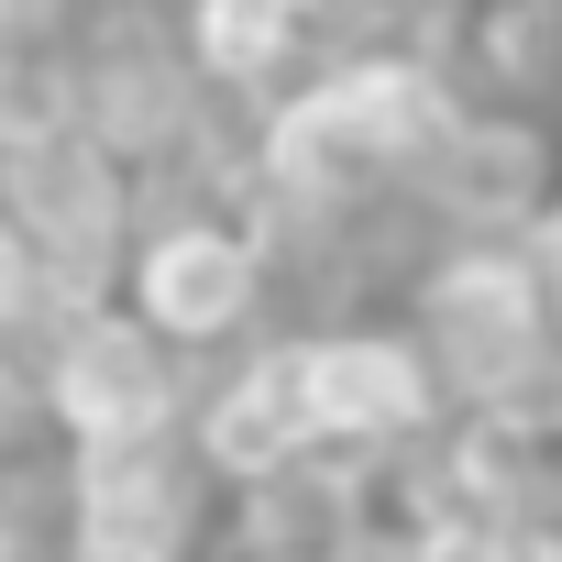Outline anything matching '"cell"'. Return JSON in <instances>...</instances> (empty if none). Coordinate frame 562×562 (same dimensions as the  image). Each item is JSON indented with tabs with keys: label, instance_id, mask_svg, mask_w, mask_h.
I'll return each mask as SVG.
<instances>
[{
	"label": "cell",
	"instance_id": "obj_7",
	"mask_svg": "<svg viewBox=\"0 0 562 562\" xmlns=\"http://www.w3.org/2000/svg\"><path fill=\"white\" fill-rule=\"evenodd\" d=\"M78 133L122 166H166L199 144V67L188 45H166L144 12H111L78 45Z\"/></svg>",
	"mask_w": 562,
	"mask_h": 562
},
{
	"label": "cell",
	"instance_id": "obj_17",
	"mask_svg": "<svg viewBox=\"0 0 562 562\" xmlns=\"http://www.w3.org/2000/svg\"><path fill=\"white\" fill-rule=\"evenodd\" d=\"M265 562H353V551H265Z\"/></svg>",
	"mask_w": 562,
	"mask_h": 562
},
{
	"label": "cell",
	"instance_id": "obj_6",
	"mask_svg": "<svg viewBox=\"0 0 562 562\" xmlns=\"http://www.w3.org/2000/svg\"><path fill=\"white\" fill-rule=\"evenodd\" d=\"M56 496H67V540L199 562V529H210V496L221 485L188 452V430H166V441H122V452H67L56 463Z\"/></svg>",
	"mask_w": 562,
	"mask_h": 562
},
{
	"label": "cell",
	"instance_id": "obj_9",
	"mask_svg": "<svg viewBox=\"0 0 562 562\" xmlns=\"http://www.w3.org/2000/svg\"><path fill=\"white\" fill-rule=\"evenodd\" d=\"M419 199L463 232V243H529V221L551 210V144L529 122H474L419 166Z\"/></svg>",
	"mask_w": 562,
	"mask_h": 562
},
{
	"label": "cell",
	"instance_id": "obj_4",
	"mask_svg": "<svg viewBox=\"0 0 562 562\" xmlns=\"http://www.w3.org/2000/svg\"><path fill=\"white\" fill-rule=\"evenodd\" d=\"M122 310L177 342V353H232L265 310V243L254 221H221V210H166L133 232V265H122Z\"/></svg>",
	"mask_w": 562,
	"mask_h": 562
},
{
	"label": "cell",
	"instance_id": "obj_5",
	"mask_svg": "<svg viewBox=\"0 0 562 562\" xmlns=\"http://www.w3.org/2000/svg\"><path fill=\"white\" fill-rule=\"evenodd\" d=\"M299 397H310L321 452L375 463V452H408V441L441 419V364H430L419 331L331 321V331H299Z\"/></svg>",
	"mask_w": 562,
	"mask_h": 562
},
{
	"label": "cell",
	"instance_id": "obj_11",
	"mask_svg": "<svg viewBox=\"0 0 562 562\" xmlns=\"http://www.w3.org/2000/svg\"><path fill=\"white\" fill-rule=\"evenodd\" d=\"M177 45H188V67H199V89H276L299 67V45H310V12H288V0H188V23H177Z\"/></svg>",
	"mask_w": 562,
	"mask_h": 562
},
{
	"label": "cell",
	"instance_id": "obj_8",
	"mask_svg": "<svg viewBox=\"0 0 562 562\" xmlns=\"http://www.w3.org/2000/svg\"><path fill=\"white\" fill-rule=\"evenodd\" d=\"M188 452H199L210 485H232V496L299 474V463L321 452L310 397H299V342H254V353H232V364L199 386V408H188Z\"/></svg>",
	"mask_w": 562,
	"mask_h": 562
},
{
	"label": "cell",
	"instance_id": "obj_18",
	"mask_svg": "<svg viewBox=\"0 0 562 562\" xmlns=\"http://www.w3.org/2000/svg\"><path fill=\"white\" fill-rule=\"evenodd\" d=\"M288 12H310V23H321V12H331V0H288Z\"/></svg>",
	"mask_w": 562,
	"mask_h": 562
},
{
	"label": "cell",
	"instance_id": "obj_13",
	"mask_svg": "<svg viewBox=\"0 0 562 562\" xmlns=\"http://www.w3.org/2000/svg\"><path fill=\"white\" fill-rule=\"evenodd\" d=\"M529 265H540V288H551V331H562V199L529 221Z\"/></svg>",
	"mask_w": 562,
	"mask_h": 562
},
{
	"label": "cell",
	"instance_id": "obj_16",
	"mask_svg": "<svg viewBox=\"0 0 562 562\" xmlns=\"http://www.w3.org/2000/svg\"><path fill=\"white\" fill-rule=\"evenodd\" d=\"M540 518H551V540H562V452H551V485H540Z\"/></svg>",
	"mask_w": 562,
	"mask_h": 562
},
{
	"label": "cell",
	"instance_id": "obj_2",
	"mask_svg": "<svg viewBox=\"0 0 562 562\" xmlns=\"http://www.w3.org/2000/svg\"><path fill=\"white\" fill-rule=\"evenodd\" d=\"M0 210H12V232H23V254L45 276L56 321L122 299V265H133V232H144L122 155H100L89 133H45L23 155H0Z\"/></svg>",
	"mask_w": 562,
	"mask_h": 562
},
{
	"label": "cell",
	"instance_id": "obj_19",
	"mask_svg": "<svg viewBox=\"0 0 562 562\" xmlns=\"http://www.w3.org/2000/svg\"><path fill=\"white\" fill-rule=\"evenodd\" d=\"M540 562H562V540H551V529H540Z\"/></svg>",
	"mask_w": 562,
	"mask_h": 562
},
{
	"label": "cell",
	"instance_id": "obj_3",
	"mask_svg": "<svg viewBox=\"0 0 562 562\" xmlns=\"http://www.w3.org/2000/svg\"><path fill=\"white\" fill-rule=\"evenodd\" d=\"M419 342H430V364H441V397L496 408V397L562 342L529 243H452V254L419 276Z\"/></svg>",
	"mask_w": 562,
	"mask_h": 562
},
{
	"label": "cell",
	"instance_id": "obj_20",
	"mask_svg": "<svg viewBox=\"0 0 562 562\" xmlns=\"http://www.w3.org/2000/svg\"><path fill=\"white\" fill-rule=\"evenodd\" d=\"M199 562H210V551H199Z\"/></svg>",
	"mask_w": 562,
	"mask_h": 562
},
{
	"label": "cell",
	"instance_id": "obj_10",
	"mask_svg": "<svg viewBox=\"0 0 562 562\" xmlns=\"http://www.w3.org/2000/svg\"><path fill=\"white\" fill-rule=\"evenodd\" d=\"M321 89H331V111H342V133H353V155H364L375 188L386 177H419L463 133V100H452V78L430 56H342Z\"/></svg>",
	"mask_w": 562,
	"mask_h": 562
},
{
	"label": "cell",
	"instance_id": "obj_14",
	"mask_svg": "<svg viewBox=\"0 0 562 562\" xmlns=\"http://www.w3.org/2000/svg\"><path fill=\"white\" fill-rule=\"evenodd\" d=\"M0 562H34V496H23V474H0Z\"/></svg>",
	"mask_w": 562,
	"mask_h": 562
},
{
	"label": "cell",
	"instance_id": "obj_1",
	"mask_svg": "<svg viewBox=\"0 0 562 562\" xmlns=\"http://www.w3.org/2000/svg\"><path fill=\"white\" fill-rule=\"evenodd\" d=\"M23 397L34 419L56 430V452H122V441H166L188 430V353L155 342L122 299L111 310H78L45 331V353L23 364Z\"/></svg>",
	"mask_w": 562,
	"mask_h": 562
},
{
	"label": "cell",
	"instance_id": "obj_15",
	"mask_svg": "<svg viewBox=\"0 0 562 562\" xmlns=\"http://www.w3.org/2000/svg\"><path fill=\"white\" fill-rule=\"evenodd\" d=\"M0 34H45L56 45L67 34V0H0Z\"/></svg>",
	"mask_w": 562,
	"mask_h": 562
},
{
	"label": "cell",
	"instance_id": "obj_12",
	"mask_svg": "<svg viewBox=\"0 0 562 562\" xmlns=\"http://www.w3.org/2000/svg\"><path fill=\"white\" fill-rule=\"evenodd\" d=\"M474 67L496 89H551L562 78V0H485L474 12Z\"/></svg>",
	"mask_w": 562,
	"mask_h": 562
}]
</instances>
